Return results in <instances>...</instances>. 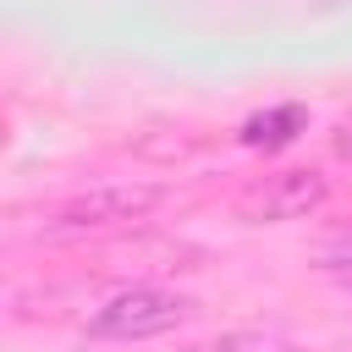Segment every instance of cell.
<instances>
[{
	"label": "cell",
	"mask_w": 352,
	"mask_h": 352,
	"mask_svg": "<svg viewBox=\"0 0 352 352\" xmlns=\"http://www.w3.org/2000/svg\"><path fill=\"white\" fill-rule=\"evenodd\" d=\"M324 198H330V176L297 165V170H275V176L253 182V187L242 192V214L258 220V226H275V220H302V214H314Z\"/></svg>",
	"instance_id": "3957f363"
},
{
	"label": "cell",
	"mask_w": 352,
	"mask_h": 352,
	"mask_svg": "<svg viewBox=\"0 0 352 352\" xmlns=\"http://www.w3.org/2000/svg\"><path fill=\"white\" fill-rule=\"evenodd\" d=\"M319 264H324V270H330V275H336V280L352 292V231H346V236H336V242H324Z\"/></svg>",
	"instance_id": "8992f818"
},
{
	"label": "cell",
	"mask_w": 352,
	"mask_h": 352,
	"mask_svg": "<svg viewBox=\"0 0 352 352\" xmlns=\"http://www.w3.org/2000/svg\"><path fill=\"white\" fill-rule=\"evenodd\" d=\"M187 314H192L187 297L160 292V286H132V292H116V297L88 319V336H99V341H148V336L176 330Z\"/></svg>",
	"instance_id": "6da1fadb"
},
{
	"label": "cell",
	"mask_w": 352,
	"mask_h": 352,
	"mask_svg": "<svg viewBox=\"0 0 352 352\" xmlns=\"http://www.w3.org/2000/svg\"><path fill=\"white\" fill-rule=\"evenodd\" d=\"M198 352H297V346L286 336H275V330H236V336H220V341H209Z\"/></svg>",
	"instance_id": "5b68a950"
},
{
	"label": "cell",
	"mask_w": 352,
	"mask_h": 352,
	"mask_svg": "<svg viewBox=\"0 0 352 352\" xmlns=\"http://www.w3.org/2000/svg\"><path fill=\"white\" fill-rule=\"evenodd\" d=\"M336 154L352 160V121H341V132H336Z\"/></svg>",
	"instance_id": "52a82bcc"
},
{
	"label": "cell",
	"mask_w": 352,
	"mask_h": 352,
	"mask_svg": "<svg viewBox=\"0 0 352 352\" xmlns=\"http://www.w3.org/2000/svg\"><path fill=\"white\" fill-rule=\"evenodd\" d=\"M160 204V187H94L72 204H60L44 231L50 236H77V231H104V226H121V220H143L148 209Z\"/></svg>",
	"instance_id": "7a4b0ae2"
},
{
	"label": "cell",
	"mask_w": 352,
	"mask_h": 352,
	"mask_svg": "<svg viewBox=\"0 0 352 352\" xmlns=\"http://www.w3.org/2000/svg\"><path fill=\"white\" fill-rule=\"evenodd\" d=\"M297 132H308V110L302 104H275V110H258V116H248L242 121V143L248 148H286Z\"/></svg>",
	"instance_id": "277c9868"
}]
</instances>
